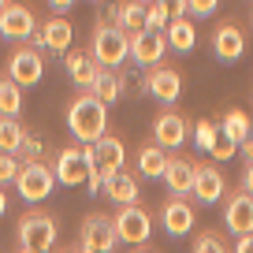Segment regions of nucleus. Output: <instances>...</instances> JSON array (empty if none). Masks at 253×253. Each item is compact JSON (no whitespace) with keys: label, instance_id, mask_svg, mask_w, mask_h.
Segmentation results:
<instances>
[{"label":"nucleus","instance_id":"nucleus-1","mask_svg":"<svg viewBox=\"0 0 253 253\" xmlns=\"http://www.w3.org/2000/svg\"><path fill=\"white\" fill-rule=\"evenodd\" d=\"M67 130L75 134V142L97 145L101 138H108V104H101L93 93H79L67 104Z\"/></svg>","mask_w":253,"mask_h":253},{"label":"nucleus","instance_id":"nucleus-2","mask_svg":"<svg viewBox=\"0 0 253 253\" xmlns=\"http://www.w3.org/2000/svg\"><path fill=\"white\" fill-rule=\"evenodd\" d=\"M89 56H93V63L101 71H116L119 63L130 56V38L112 19H101L93 26V38H89Z\"/></svg>","mask_w":253,"mask_h":253},{"label":"nucleus","instance_id":"nucleus-3","mask_svg":"<svg viewBox=\"0 0 253 253\" xmlns=\"http://www.w3.org/2000/svg\"><path fill=\"white\" fill-rule=\"evenodd\" d=\"M82 149H86V157H89V190L97 194V186L104 190V182L123 171V142H119L116 134H108L97 145H82Z\"/></svg>","mask_w":253,"mask_h":253},{"label":"nucleus","instance_id":"nucleus-4","mask_svg":"<svg viewBox=\"0 0 253 253\" xmlns=\"http://www.w3.org/2000/svg\"><path fill=\"white\" fill-rule=\"evenodd\" d=\"M56 220L48 212H26L19 220V250H38V253H48L56 246Z\"/></svg>","mask_w":253,"mask_h":253},{"label":"nucleus","instance_id":"nucleus-5","mask_svg":"<svg viewBox=\"0 0 253 253\" xmlns=\"http://www.w3.org/2000/svg\"><path fill=\"white\" fill-rule=\"evenodd\" d=\"M15 186H19V198L23 201H45L56 190V171L45 160H26L15 175Z\"/></svg>","mask_w":253,"mask_h":253},{"label":"nucleus","instance_id":"nucleus-6","mask_svg":"<svg viewBox=\"0 0 253 253\" xmlns=\"http://www.w3.org/2000/svg\"><path fill=\"white\" fill-rule=\"evenodd\" d=\"M112 223H116V238L119 242H126V246H145L149 242V235H153V216L145 212L142 205H126V209H119L116 216H112Z\"/></svg>","mask_w":253,"mask_h":253},{"label":"nucleus","instance_id":"nucleus-7","mask_svg":"<svg viewBox=\"0 0 253 253\" xmlns=\"http://www.w3.org/2000/svg\"><path fill=\"white\" fill-rule=\"evenodd\" d=\"M41 75H45V60H41V52L34 45H19L15 52H11V60H8V79L23 89V86H38Z\"/></svg>","mask_w":253,"mask_h":253},{"label":"nucleus","instance_id":"nucleus-8","mask_svg":"<svg viewBox=\"0 0 253 253\" xmlns=\"http://www.w3.org/2000/svg\"><path fill=\"white\" fill-rule=\"evenodd\" d=\"M116 223H112V216H101V212H93V216H86L82 220V250H89V253H112L116 250Z\"/></svg>","mask_w":253,"mask_h":253},{"label":"nucleus","instance_id":"nucleus-9","mask_svg":"<svg viewBox=\"0 0 253 253\" xmlns=\"http://www.w3.org/2000/svg\"><path fill=\"white\" fill-rule=\"evenodd\" d=\"M52 171H56V182H67V186H82V182H89V157H86V149H82V145H67V149H60Z\"/></svg>","mask_w":253,"mask_h":253},{"label":"nucleus","instance_id":"nucleus-10","mask_svg":"<svg viewBox=\"0 0 253 253\" xmlns=\"http://www.w3.org/2000/svg\"><path fill=\"white\" fill-rule=\"evenodd\" d=\"M34 30H38V19L26 4H8L0 11V34L8 41H34Z\"/></svg>","mask_w":253,"mask_h":253},{"label":"nucleus","instance_id":"nucleus-11","mask_svg":"<svg viewBox=\"0 0 253 253\" xmlns=\"http://www.w3.org/2000/svg\"><path fill=\"white\" fill-rule=\"evenodd\" d=\"M164 52H168V38L157 34V30H142V34L130 38V60H134L138 67H149V71L160 67Z\"/></svg>","mask_w":253,"mask_h":253},{"label":"nucleus","instance_id":"nucleus-12","mask_svg":"<svg viewBox=\"0 0 253 253\" xmlns=\"http://www.w3.org/2000/svg\"><path fill=\"white\" fill-rule=\"evenodd\" d=\"M190 194H194V201H201V205H216V201L227 194V182L216 171V164H194V186H190Z\"/></svg>","mask_w":253,"mask_h":253},{"label":"nucleus","instance_id":"nucleus-13","mask_svg":"<svg viewBox=\"0 0 253 253\" xmlns=\"http://www.w3.org/2000/svg\"><path fill=\"white\" fill-rule=\"evenodd\" d=\"M186 130H190L186 119H182L179 112L168 108V112H160V116L153 119V145H160L164 153L168 149H179V145L186 142Z\"/></svg>","mask_w":253,"mask_h":253},{"label":"nucleus","instance_id":"nucleus-14","mask_svg":"<svg viewBox=\"0 0 253 253\" xmlns=\"http://www.w3.org/2000/svg\"><path fill=\"white\" fill-rule=\"evenodd\" d=\"M223 223H227V231H235L238 238L253 235V198L246 190H235L227 198V205H223Z\"/></svg>","mask_w":253,"mask_h":253},{"label":"nucleus","instance_id":"nucleus-15","mask_svg":"<svg viewBox=\"0 0 253 253\" xmlns=\"http://www.w3.org/2000/svg\"><path fill=\"white\" fill-rule=\"evenodd\" d=\"M145 89H149V97H157L160 104H175L182 93V75L175 71V67H153L149 79H145Z\"/></svg>","mask_w":253,"mask_h":253},{"label":"nucleus","instance_id":"nucleus-16","mask_svg":"<svg viewBox=\"0 0 253 253\" xmlns=\"http://www.w3.org/2000/svg\"><path fill=\"white\" fill-rule=\"evenodd\" d=\"M71 38H75L71 23H67V19H60V15H52V19H45V23H41L34 45H38V48H48V52H63V56H67Z\"/></svg>","mask_w":253,"mask_h":253},{"label":"nucleus","instance_id":"nucleus-17","mask_svg":"<svg viewBox=\"0 0 253 253\" xmlns=\"http://www.w3.org/2000/svg\"><path fill=\"white\" fill-rule=\"evenodd\" d=\"M242 52H246V34L235 23H220L212 34V56L231 63V60H242Z\"/></svg>","mask_w":253,"mask_h":253},{"label":"nucleus","instance_id":"nucleus-18","mask_svg":"<svg viewBox=\"0 0 253 253\" xmlns=\"http://www.w3.org/2000/svg\"><path fill=\"white\" fill-rule=\"evenodd\" d=\"M194 205H190L186 198H168L164 209H160V223H164L168 235H186L190 227H194Z\"/></svg>","mask_w":253,"mask_h":253},{"label":"nucleus","instance_id":"nucleus-19","mask_svg":"<svg viewBox=\"0 0 253 253\" xmlns=\"http://www.w3.org/2000/svg\"><path fill=\"white\" fill-rule=\"evenodd\" d=\"M63 67H67V75H71L75 86H82V93H86V89H93L97 71H101L89 52H67V56H63Z\"/></svg>","mask_w":253,"mask_h":253},{"label":"nucleus","instance_id":"nucleus-20","mask_svg":"<svg viewBox=\"0 0 253 253\" xmlns=\"http://www.w3.org/2000/svg\"><path fill=\"white\" fill-rule=\"evenodd\" d=\"M164 182H168V190H171V198L190 194V186H194V160L171 157V160H168V168H164Z\"/></svg>","mask_w":253,"mask_h":253},{"label":"nucleus","instance_id":"nucleus-21","mask_svg":"<svg viewBox=\"0 0 253 253\" xmlns=\"http://www.w3.org/2000/svg\"><path fill=\"white\" fill-rule=\"evenodd\" d=\"M112 23L126 34V38H134V34L145 30V4L142 0H126V4H116L112 8Z\"/></svg>","mask_w":253,"mask_h":253},{"label":"nucleus","instance_id":"nucleus-22","mask_svg":"<svg viewBox=\"0 0 253 253\" xmlns=\"http://www.w3.org/2000/svg\"><path fill=\"white\" fill-rule=\"evenodd\" d=\"M104 194H108V198L116 201L119 209H126V205H138V198H142V186L134 182V175H130V171H119L116 179L104 182Z\"/></svg>","mask_w":253,"mask_h":253},{"label":"nucleus","instance_id":"nucleus-23","mask_svg":"<svg viewBox=\"0 0 253 253\" xmlns=\"http://www.w3.org/2000/svg\"><path fill=\"white\" fill-rule=\"evenodd\" d=\"M164 38H168V48H175V52H190L194 41H198V34H194V23H190L186 15H171Z\"/></svg>","mask_w":253,"mask_h":253},{"label":"nucleus","instance_id":"nucleus-24","mask_svg":"<svg viewBox=\"0 0 253 253\" xmlns=\"http://www.w3.org/2000/svg\"><path fill=\"white\" fill-rule=\"evenodd\" d=\"M168 153L160 149V145H142V149H138V171L145 175V179H164V168H168Z\"/></svg>","mask_w":253,"mask_h":253},{"label":"nucleus","instance_id":"nucleus-25","mask_svg":"<svg viewBox=\"0 0 253 253\" xmlns=\"http://www.w3.org/2000/svg\"><path fill=\"white\" fill-rule=\"evenodd\" d=\"M89 93H93L101 104H116L119 93H123V75L119 71H97V82H93Z\"/></svg>","mask_w":253,"mask_h":253},{"label":"nucleus","instance_id":"nucleus-26","mask_svg":"<svg viewBox=\"0 0 253 253\" xmlns=\"http://www.w3.org/2000/svg\"><path fill=\"white\" fill-rule=\"evenodd\" d=\"M250 119H246V112L242 108H231L227 116H223V126H220V134L227 138V142H235V145H246L250 142Z\"/></svg>","mask_w":253,"mask_h":253},{"label":"nucleus","instance_id":"nucleus-27","mask_svg":"<svg viewBox=\"0 0 253 253\" xmlns=\"http://www.w3.org/2000/svg\"><path fill=\"white\" fill-rule=\"evenodd\" d=\"M26 142V126L19 123V119H8L0 116V153H8V157H15L19 149H23Z\"/></svg>","mask_w":253,"mask_h":253},{"label":"nucleus","instance_id":"nucleus-28","mask_svg":"<svg viewBox=\"0 0 253 253\" xmlns=\"http://www.w3.org/2000/svg\"><path fill=\"white\" fill-rule=\"evenodd\" d=\"M19 112H23V89H19L8 75H0V116L19 119Z\"/></svg>","mask_w":253,"mask_h":253},{"label":"nucleus","instance_id":"nucleus-29","mask_svg":"<svg viewBox=\"0 0 253 253\" xmlns=\"http://www.w3.org/2000/svg\"><path fill=\"white\" fill-rule=\"evenodd\" d=\"M168 23H171V4H164V0H157V4H145V30L164 34Z\"/></svg>","mask_w":253,"mask_h":253},{"label":"nucleus","instance_id":"nucleus-30","mask_svg":"<svg viewBox=\"0 0 253 253\" xmlns=\"http://www.w3.org/2000/svg\"><path fill=\"white\" fill-rule=\"evenodd\" d=\"M194 253H227V246H223V238L216 231H201L194 238Z\"/></svg>","mask_w":253,"mask_h":253},{"label":"nucleus","instance_id":"nucleus-31","mask_svg":"<svg viewBox=\"0 0 253 253\" xmlns=\"http://www.w3.org/2000/svg\"><path fill=\"white\" fill-rule=\"evenodd\" d=\"M216 138H220V126H216V123H209V119H201V123H198V134H194V142H198V149L212 153Z\"/></svg>","mask_w":253,"mask_h":253},{"label":"nucleus","instance_id":"nucleus-32","mask_svg":"<svg viewBox=\"0 0 253 253\" xmlns=\"http://www.w3.org/2000/svg\"><path fill=\"white\" fill-rule=\"evenodd\" d=\"M19 157H8V153H0V186L4 182H15V175H19Z\"/></svg>","mask_w":253,"mask_h":253},{"label":"nucleus","instance_id":"nucleus-33","mask_svg":"<svg viewBox=\"0 0 253 253\" xmlns=\"http://www.w3.org/2000/svg\"><path fill=\"white\" fill-rule=\"evenodd\" d=\"M235 149H238V145L227 142V138L220 134V138H216V145H212V157H216V160H231V157H235Z\"/></svg>","mask_w":253,"mask_h":253},{"label":"nucleus","instance_id":"nucleus-34","mask_svg":"<svg viewBox=\"0 0 253 253\" xmlns=\"http://www.w3.org/2000/svg\"><path fill=\"white\" fill-rule=\"evenodd\" d=\"M242 190L253 198V164H246V168H242Z\"/></svg>","mask_w":253,"mask_h":253},{"label":"nucleus","instance_id":"nucleus-35","mask_svg":"<svg viewBox=\"0 0 253 253\" xmlns=\"http://www.w3.org/2000/svg\"><path fill=\"white\" fill-rule=\"evenodd\" d=\"M235 253H253V235H242L235 242Z\"/></svg>","mask_w":253,"mask_h":253},{"label":"nucleus","instance_id":"nucleus-36","mask_svg":"<svg viewBox=\"0 0 253 253\" xmlns=\"http://www.w3.org/2000/svg\"><path fill=\"white\" fill-rule=\"evenodd\" d=\"M8 212V194H4V190H0V216Z\"/></svg>","mask_w":253,"mask_h":253},{"label":"nucleus","instance_id":"nucleus-37","mask_svg":"<svg viewBox=\"0 0 253 253\" xmlns=\"http://www.w3.org/2000/svg\"><path fill=\"white\" fill-rule=\"evenodd\" d=\"M242 149H246V157H250V164H253V134H250V142H246Z\"/></svg>","mask_w":253,"mask_h":253},{"label":"nucleus","instance_id":"nucleus-38","mask_svg":"<svg viewBox=\"0 0 253 253\" xmlns=\"http://www.w3.org/2000/svg\"><path fill=\"white\" fill-rule=\"evenodd\" d=\"M130 253H153V250H145V246H138V250H130Z\"/></svg>","mask_w":253,"mask_h":253},{"label":"nucleus","instance_id":"nucleus-39","mask_svg":"<svg viewBox=\"0 0 253 253\" xmlns=\"http://www.w3.org/2000/svg\"><path fill=\"white\" fill-rule=\"evenodd\" d=\"M19 253H38V250H19Z\"/></svg>","mask_w":253,"mask_h":253},{"label":"nucleus","instance_id":"nucleus-40","mask_svg":"<svg viewBox=\"0 0 253 253\" xmlns=\"http://www.w3.org/2000/svg\"><path fill=\"white\" fill-rule=\"evenodd\" d=\"M60 253H79V250H60Z\"/></svg>","mask_w":253,"mask_h":253},{"label":"nucleus","instance_id":"nucleus-41","mask_svg":"<svg viewBox=\"0 0 253 253\" xmlns=\"http://www.w3.org/2000/svg\"><path fill=\"white\" fill-rule=\"evenodd\" d=\"M4 8H8V4H4V0H0V11H4Z\"/></svg>","mask_w":253,"mask_h":253},{"label":"nucleus","instance_id":"nucleus-42","mask_svg":"<svg viewBox=\"0 0 253 253\" xmlns=\"http://www.w3.org/2000/svg\"><path fill=\"white\" fill-rule=\"evenodd\" d=\"M250 123H253V119H250Z\"/></svg>","mask_w":253,"mask_h":253}]
</instances>
